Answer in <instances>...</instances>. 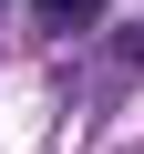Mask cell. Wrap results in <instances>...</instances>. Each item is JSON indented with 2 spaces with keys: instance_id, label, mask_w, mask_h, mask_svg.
Listing matches in <instances>:
<instances>
[{
  "instance_id": "6da1fadb",
  "label": "cell",
  "mask_w": 144,
  "mask_h": 154,
  "mask_svg": "<svg viewBox=\"0 0 144 154\" xmlns=\"http://www.w3.org/2000/svg\"><path fill=\"white\" fill-rule=\"evenodd\" d=\"M103 11H113V0H31V21H41L52 41H72V31H93Z\"/></svg>"
},
{
  "instance_id": "7a4b0ae2",
  "label": "cell",
  "mask_w": 144,
  "mask_h": 154,
  "mask_svg": "<svg viewBox=\"0 0 144 154\" xmlns=\"http://www.w3.org/2000/svg\"><path fill=\"white\" fill-rule=\"evenodd\" d=\"M113 62H124V72H144V21H134V31H113Z\"/></svg>"
}]
</instances>
